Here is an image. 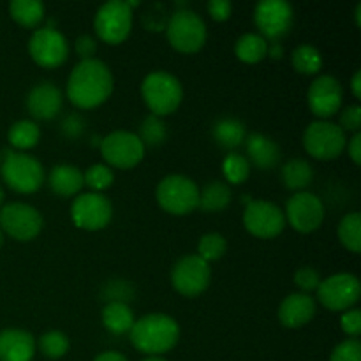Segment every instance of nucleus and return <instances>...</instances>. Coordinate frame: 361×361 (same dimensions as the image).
<instances>
[{
	"label": "nucleus",
	"instance_id": "nucleus-1",
	"mask_svg": "<svg viewBox=\"0 0 361 361\" xmlns=\"http://www.w3.org/2000/svg\"><path fill=\"white\" fill-rule=\"evenodd\" d=\"M115 80L102 60H80L67 80V99L80 109H92L106 102L111 95Z\"/></svg>",
	"mask_w": 361,
	"mask_h": 361
},
{
	"label": "nucleus",
	"instance_id": "nucleus-2",
	"mask_svg": "<svg viewBox=\"0 0 361 361\" xmlns=\"http://www.w3.org/2000/svg\"><path fill=\"white\" fill-rule=\"evenodd\" d=\"M129 338L143 355L161 356L178 344L180 326L168 314H148L134 321Z\"/></svg>",
	"mask_w": 361,
	"mask_h": 361
},
{
	"label": "nucleus",
	"instance_id": "nucleus-3",
	"mask_svg": "<svg viewBox=\"0 0 361 361\" xmlns=\"http://www.w3.org/2000/svg\"><path fill=\"white\" fill-rule=\"evenodd\" d=\"M141 97L155 116H168L180 108L183 87L175 74L168 71H154L141 83Z\"/></svg>",
	"mask_w": 361,
	"mask_h": 361
},
{
	"label": "nucleus",
	"instance_id": "nucleus-4",
	"mask_svg": "<svg viewBox=\"0 0 361 361\" xmlns=\"http://www.w3.org/2000/svg\"><path fill=\"white\" fill-rule=\"evenodd\" d=\"M0 175L6 185L14 192L32 194L44 183V168L41 162L25 152L7 150L0 162Z\"/></svg>",
	"mask_w": 361,
	"mask_h": 361
},
{
	"label": "nucleus",
	"instance_id": "nucleus-5",
	"mask_svg": "<svg viewBox=\"0 0 361 361\" xmlns=\"http://www.w3.org/2000/svg\"><path fill=\"white\" fill-rule=\"evenodd\" d=\"M159 207L171 215H189L200 207V187L185 175H168L155 189Z\"/></svg>",
	"mask_w": 361,
	"mask_h": 361
},
{
	"label": "nucleus",
	"instance_id": "nucleus-6",
	"mask_svg": "<svg viewBox=\"0 0 361 361\" xmlns=\"http://www.w3.org/2000/svg\"><path fill=\"white\" fill-rule=\"evenodd\" d=\"M168 41L176 51L196 53L204 46L208 37L203 18L190 9H178L171 14L166 27Z\"/></svg>",
	"mask_w": 361,
	"mask_h": 361
},
{
	"label": "nucleus",
	"instance_id": "nucleus-7",
	"mask_svg": "<svg viewBox=\"0 0 361 361\" xmlns=\"http://www.w3.org/2000/svg\"><path fill=\"white\" fill-rule=\"evenodd\" d=\"M137 2L126 0H109L99 7L94 18L95 34L108 44H122L133 28V7Z\"/></svg>",
	"mask_w": 361,
	"mask_h": 361
},
{
	"label": "nucleus",
	"instance_id": "nucleus-8",
	"mask_svg": "<svg viewBox=\"0 0 361 361\" xmlns=\"http://www.w3.org/2000/svg\"><path fill=\"white\" fill-rule=\"evenodd\" d=\"M303 147L310 157L319 161H334L341 157L348 147V136L338 127V123L330 120H314L303 133Z\"/></svg>",
	"mask_w": 361,
	"mask_h": 361
},
{
	"label": "nucleus",
	"instance_id": "nucleus-9",
	"mask_svg": "<svg viewBox=\"0 0 361 361\" xmlns=\"http://www.w3.org/2000/svg\"><path fill=\"white\" fill-rule=\"evenodd\" d=\"M145 150L137 134L130 130H113L101 141V155L109 168H136L143 161Z\"/></svg>",
	"mask_w": 361,
	"mask_h": 361
},
{
	"label": "nucleus",
	"instance_id": "nucleus-10",
	"mask_svg": "<svg viewBox=\"0 0 361 361\" xmlns=\"http://www.w3.org/2000/svg\"><path fill=\"white\" fill-rule=\"evenodd\" d=\"M41 212L27 203H9L0 208V229L18 242H30L42 231Z\"/></svg>",
	"mask_w": 361,
	"mask_h": 361
},
{
	"label": "nucleus",
	"instance_id": "nucleus-11",
	"mask_svg": "<svg viewBox=\"0 0 361 361\" xmlns=\"http://www.w3.org/2000/svg\"><path fill=\"white\" fill-rule=\"evenodd\" d=\"M295 20L293 6L286 0H261L254 9V23L259 35L270 42H279L289 34Z\"/></svg>",
	"mask_w": 361,
	"mask_h": 361
},
{
	"label": "nucleus",
	"instance_id": "nucleus-12",
	"mask_svg": "<svg viewBox=\"0 0 361 361\" xmlns=\"http://www.w3.org/2000/svg\"><path fill=\"white\" fill-rule=\"evenodd\" d=\"M361 295L360 279L353 274H335L321 281L317 298L331 312H345L358 303Z\"/></svg>",
	"mask_w": 361,
	"mask_h": 361
},
{
	"label": "nucleus",
	"instance_id": "nucleus-13",
	"mask_svg": "<svg viewBox=\"0 0 361 361\" xmlns=\"http://www.w3.org/2000/svg\"><path fill=\"white\" fill-rule=\"evenodd\" d=\"M113 204L104 194L83 192L71 204V219L74 226L85 231H101L111 222Z\"/></svg>",
	"mask_w": 361,
	"mask_h": 361
},
{
	"label": "nucleus",
	"instance_id": "nucleus-14",
	"mask_svg": "<svg viewBox=\"0 0 361 361\" xmlns=\"http://www.w3.org/2000/svg\"><path fill=\"white\" fill-rule=\"evenodd\" d=\"M286 224L284 210L271 201L252 200L243 212V226L256 238H275L284 231Z\"/></svg>",
	"mask_w": 361,
	"mask_h": 361
},
{
	"label": "nucleus",
	"instance_id": "nucleus-15",
	"mask_svg": "<svg viewBox=\"0 0 361 361\" xmlns=\"http://www.w3.org/2000/svg\"><path fill=\"white\" fill-rule=\"evenodd\" d=\"M212 270L210 264L201 259L197 254L183 256L175 263L171 270V284L176 293L187 298H196L207 291L210 286Z\"/></svg>",
	"mask_w": 361,
	"mask_h": 361
},
{
	"label": "nucleus",
	"instance_id": "nucleus-16",
	"mask_svg": "<svg viewBox=\"0 0 361 361\" xmlns=\"http://www.w3.org/2000/svg\"><path fill=\"white\" fill-rule=\"evenodd\" d=\"M28 53L37 66L55 69L62 66L69 56V42L66 35L56 28H37L28 41Z\"/></svg>",
	"mask_w": 361,
	"mask_h": 361
},
{
	"label": "nucleus",
	"instance_id": "nucleus-17",
	"mask_svg": "<svg viewBox=\"0 0 361 361\" xmlns=\"http://www.w3.org/2000/svg\"><path fill=\"white\" fill-rule=\"evenodd\" d=\"M286 222L298 233H312L324 221V204L316 194L303 190L295 192L286 203Z\"/></svg>",
	"mask_w": 361,
	"mask_h": 361
},
{
	"label": "nucleus",
	"instance_id": "nucleus-18",
	"mask_svg": "<svg viewBox=\"0 0 361 361\" xmlns=\"http://www.w3.org/2000/svg\"><path fill=\"white\" fill-rule=\"evenodd\" d=\"M342 90L341 81L331 74H321L310 83L307 92L309 108L319 120H328L342 108Z\"/></svg>",
	"mask_w": 361,
	"mask_h": 361
},
{
	"label": "nucleus",
	"instance_id": "nucleus-19",
	"mask_svg": "<svg viewBox=\"0 0 361 361\" xmlns=\"http://www.w3.org/2000/svg\"><path fill=\"white\" fill-rule=\"evenodd\" d=\"M63 94L51 81L35 85L27 95V109L34 120H51L62 111Z\"/></svg>",
	"mask_w": 361,
	"mask_h": 361
},
{
	"label": "nucleus",
	"instance_id": "nucleus-20",
	"mask_svg": "<svg viewBox=\"0 0 361 361\" xmlns=\"http://www.w3.org/2000/svg\"><path fill=\"white\" fill-rule=\"evenodd\" d=\"M316 300L305 293H291L279 307V321L282 326L298 330L309 324L316 316Z\"/></svg>",
	"mask_w": 361,
	"mask_h": 361
},
{
	"label": "nucleus",
	"instance_id": "nucleus-21",
	"mask_svg": "<svg viewBox=\"0 0 361 361\" xmlns=\"http://www.w3.org/2000/svg\"><path fill=\"white\" fill-rule=\"evenodd\" d=\"M34 335L18 328L0 331V361H32L35 355Z\"/></svg>",
	"mask_w": 361,
	"mask_h": 361
},
{
	"label": "nucleus",
	"instance_id": "nucleus-22",
	"mask_svg": "<svg viewBox=\"0 0 361 361\" xmlns=\"http://www.w3.org/2000/svg\"><path fill=\"white\" fill-rule=\"evenodd\" d=\"M245 148L247 155H249L247 157L249 164H254L256 168L264 169V171L275 168L281 161V147L267 134H249L245 137Z\"/></svg>",
	"mask_w": 361,
	"mask_h": 361
},
{
	"label": "nucleus",
	"instance_id": "nucleus-23",
	"mask_svg": "<svg viewBox=\"0 0 361 361\" xmlns=\"http://www.w3.org/2000/svg\"><path fill=\"white\" fill-rule=\"evenodd\" d=\"M48 185L60 197H73L85 187L83 173L73 164H56L48 176Z\"/></svg>",
	"mask_w": 361,
	"mask_h": 361
},
{
	"label": "nucleus",
	"instance_id": "nucleus-24",
	"mask_svg": "<svg viewBox=\"0 0 361 361\" xmlns=\"http://www.w3.org/2000/svg\"><path fill=\"white\" fill-rule=\"evenodd\" d=\"M212 134H214V140L219 147L224 148V150H235L240 145L245 143L247 129L238 118L224 116L214 123Z\"/></svg>",
	"mask_w": 361,
	"mask_h": 361
},
{
	"label": "nucleus",
	"instance_id": "nucleus-25",
	"mask_svg": "<svg viewBox=\"0 0 361 361\" xmlns=\"http://www.w3.org/2000/svg\"><path fill=\"white\" fill-rule=\"evenodd\" d=\"M281 178L286 189L293 192H303L314 182V169L303 159H291L282 166Z\"/></svg>",
	"mask_w": 361,
	"mask_h": 361
},
{
	"label": "nucleus",
	"instance_id": "nucleus-26",
	"mask_svg": "<svg viewBox=\"0 0 361 361\" xmlns=\"http://www.w3.org/2000/svg\"><path fill=\"white\" fill-rule=\"evenodd\" d=\"M134 321L133 310L123 302H109L102 309V324L113 335L129 334Z\"/></svg>",
	"mask_w": 361,
	"mask_h": 361
},
{
	"label": "nucleus",
	"instance_id": "nucleus-27",
	"mask_svg": "<svg viewBox=\"0 0 361 361\" xmlns=\"http://www.w3.org/2000/svg\"><path fill=\"white\" fill-rule=\"evenodd\" d=\"M231 187L226 182L214 180L203 189H200V207L203 212L208 214H217V212L226 210L231 203Z\"/></svg>",
	"mask_w": 361,
	"mask_h": 361
},
{
	"label": "nucleus",
	"instance_id": "nucleus-28",
	"mask_svg": "<svg viewBox=\"0 0 361 361\" xmlns=\"http://www.w3.org/2000/svg\"><path fill=\"white\" fill-rule=\"evenodd\" d=\"M11 18L25 28L39 27L44 20V4L41 0H13L9 4Z\"/></svg>",
	"mask_w": 361,
	"mask_h": 361
},
{
	"label": "nucleus",
	"instance_id": "nucleus-29",
	"mask_svg": "<svg viewBox=\"0 0 361 361\" xmlns=\"http://www.w3.org/2000/svg\"><path fill=\"white\" fill-rule=\"evenodd\" d=\"M268 51V41L261 37L259 34L254 32H247L242 37L236 41L235 44V55L243 63H257L261 60L267 59Z\"/></svg>",
	"mask_w": 361,
	"mask_h": 361
},
{
	"label": "nucleus",
	"instance_id": "nucleus-30",
	"mask_svg": "<svg viewBox=\"0 0 361 361\" xmlns=\"http://www.w3.org/2000/svg\"><path fill=\"white\" fill-rule=\"evenodd\" d=\"M7 140L16 150H30L41 140V129L34 120H18L9 127Z\"/></svg>",
	"mask_w": 361,
	"mask_h": 361
},
{
	"label": "nucleus",
	"instance_id": "nucleus-31",
	"mask_svg": "<svg viewBox=\"0 0 361 361\" xmlns=\"http://www.w3.org/2000/svg\"><path fill=\"white\" fill-rule=\"evenodd\" d=\"M338 240L351 252L358 254L361 250V215L360 212H351L344 215L338 222Z\"/></svg>",
	"mask_w": 361,
	"mask_h": 361
},
{
	"label": "nucleus",
	"instance_id": "nucleus-32",
	"mask_svg": "<svg viewBox=\"0 0 361 361\" xmlns=\"http://www.w3.org/2000/svg\"><path fill=\"white\" fill-rule=\"evenodd\" d=\"M293 67L300 74H317L323 67V55L312 44H300L291 55Z\"/></svg>",
	"mask_w": 361,
	"mask_h": 361
},
{
	"label": "nucleus",
	"instance_id": "nucleus-33",
	"mask_svg": "<svg viewBox=\"0 0 361 361\" xmlns=\"http://www.w3.org/2000/svg\"><path fill=\"white\" fill-rule=\"evenodd\" d=\"M222 173H224L226 182L233 183V185H240V183H243L249 178L250 164L245 155L231 152L222 161Z\"/></svg>",
	"mask_w": 361,
	"mask_h": 361
},
{
	"label": "nucleus",
	"instance_id": "nucleus-34",
	"mask_svg": "<svg viewBox=\"0 0 361 361\" xmlns=\"http://www.w3.org/2000/svg\"><path fill=\"white\" fill-rule=\"evenodd\" d=\"M166 136H168V129H166V123L162 122L161 116L148 115L147 118L141 122L140 134L137 137L141 140V143L147 147H159L166 141Z\"/></svg>",
	"mask_w": 361,
	"mask_h": 361
},
{
	"label": "nucleus",
	"instance_id": "nucleus-35",
	"mask_svg": "<svg viewBox=\"0 0 361 361\" xmlns=\"http://www.w3.org/2000/svg\"><path fill=\"white\" fill-rule=\"evenodd\" d=\"M39 351L49 360L62 358L69 351V338H67L66 334H62L59 330L46 331L39 338Z\"/></svg>",
	"mask_w": 361,
	"mask_h": 361
},
{
	"label": "nucleus",
	"instance_id": "nucleus-36",
	"mask_svg": "<svg viewBox=\"0 0 361 361\" xmlns=\"http://www.w3.org/2000/svg\"><path fill=\"white\" fill-rule=\"evenodd\" d=\"M226 250H228V242L221 233H207L201 236L200 243H197V256L207 261L208 264L212 261L221 259Z\"/></svg>",
	"mask_w": 361,
	"mask_h": 361
},
{
	"label": "nucleus",
	"instance_id": "nucleus-37",
	"mask_svg": "<svg viewBox=\"0 0 361 361\" xmlns=\"http://www.w3.org/2000/svg\"><path fill=\"white\" fill-rule=\"evenodd\" d=\"M83 182L90 189V192L102 194V190L109 189L113 185V182H115V173L106 164H92L83 173Z\"/></svg>",
	"mask_w": 361,
	"mask_h": 361
},
{
	"label": "nucleus",
	"instance_id": "nucleus-38",
	"mask_svg": "<svg viewBox=\"0 0 361 361\" xmlns=\"http://www.w3.org/2000/svg\"><path fill=\"white\" fill-rule=\"evenodd\" d=\"M321 281H323V279H321L319 271L312 267H302L298 268L295 274V284L298 286V288L302 289V293H305V295L317 291Z\"/></svg>",
	"mask_w": 361,
	"mask_h": 361
},
{
	"label": "nucleus",
	"instance_id": "nucleus-39",
	"mask_svg": "<svg viewBox=\"0 0 361 361\" xmlns=\"http://www.w3.org/2000/svg\"><path fill=\"white\" fill-rule=\"evenodd\" d=\"M330 361H361V344L358 338H345L331 351Z\"/></svg>",
	"mask_w": 361,
	"mask_h": 361
},
{
	"label": "nucleus",
	"instance_id": "nucleus-40",
	"mask_svg": "<svg viewBox=\"0 0 361 361\" xmlns=\"http://www.w3.org/2000/svg\"><path fill=\"white\" fill-rule=\"evenodd\" d=\"M344 133H360L361 127V108L358 104L348 106L341 113V123H338Z\"/></svg>",
	"mask_w": 361,
	"mask_h": 361
},
{
	"label": "nucleus",
	"instance_id": "nucleus-41",
	"mask_svg": "<svg viewBox=\"0 0 361 361\" xmlns=\"http://www.w3.org/2000/svg\"><path fill=\"white\" fill-rule=\"evenodd\" d=\"M341 326L345 335L351 338H356L361 334V312L358 309H351L342 312Z\"/></svg>",
	"mask_w": 361,
	"mask_h": 361
},
{
	"label": "nucleus",
	"instance_id": "nucleus-42",
	"mask_svg": "<svg viewBox=\"0 0 361 361\" xmlns=\"http://www.w3.org/2000/svg\"><path fill=\"white\" fill-rule=\"evenodd\" d=\"M85 130V118L80 113H71L62 120V133L67 137H78Z\"/></svg>",
	"mask_w": 361,
	"mask_h": 361
},
{
	"label": "nucleus",
	"instance_id": "nucleus-43",
	"mask_svg": "<svg viewBox=\"0 0 361 361\" xmlns=\"http://www.w3.org/2000/svg\"><path fill=\"white\" fill-rule=\"evenodd\" d=\"M207 9L215 21H226L231 16L233 4L229 0H210L207 4Z\"/></svg>",
	"mask_w": 361,
	"mask_h": 361
},
{
	"label": "nucleus",
	"instance_id": "nucleus-44",
	"mask_svg": "<svg viewBox=\"0 0 361 361\" xmlns=\"http://www.w3.org/2000/svg\"><path fill=\"white\" fill-rule=\"evenodd\" d=\"M74 49L81 56V60L94 59L95 51H97V41L92 35H80L74 41Z\"/></svg>",
	"mask_w": 361,
	"mask_h": 361
},
{
	"label": "nucleus",
	"instance_id": "nucleus-45",
	"mask_svg": "<svg viewBox=\"0 0 361 361\" xmlns=\"http://www.w3.org/2000/svg\"><path fill=\"white\" fill-rule=\"evenodd\" d=\"M348 154L355 164H361V134L356 133L348 143Z\"/></svg>",
	"mask_w": 361,
	"mask_h": 361
},
{
	"label": "nucleus",
	"instance_id": "nucleus-46",
	"mask_svg": "<svg viewBox=\"0 0 361 361\" xmlns=\"http://www.w3.org/2000/svg\"><path fill=\"white\" fill-rule=\"evenodd\" d=\"M267 56H271V59L279 60L284 56V48H282L281 42H268V51Z\"/></svg>",
	"mask_w": 361,
	"mask_h": 361
},
{
	"label": "nucleus",
	"instance_id": "nucleus-47",
	"mask_svg": "<svg viewBox=\"0 0 361 361\" xmlns=\"http://www.w3.org/2000/svg\"><path fill=\"white\" fill-rule=\"evenodd\" d=\"M94 361H127V358L116 351H106L101 353Z\"/></svg>",
	"mask_w": 361,
	"mask_h": 361
},
{
	"label": "nucleus",
	"instance_id": "nucleus-48",
	"mask_svg": "<svg viewBox=\"0 0 361 361\" xmlns=\"http://www.w3.org/2000/svg\"><path fill=\"white\" fill-rule=\"evenodd\" d=\"M351 90H353V95H355L356 99L361 97V71H356L355 76H353Z\"/></svg>",
	"mask_w": 361,
	"mask_h": 361
},
{
	"label": "nucleus",
	"instance_id": "nucleus-49",
	"mask_svg": "<svg viewBox=\"0 0 361 361\" xmlns=\"http://www.w3.org/2000/svg\"><path fill=\"white\" fill-rule=\"evenodd\" d=\"M360 13H361V4L356 6V23L360 25Z\"/></svg>",
	"mask_w": 361,
	"mask_h": 361
},
{
	"label": "nucleus",
	"instance_id": "nucleus-50",
	"mask_svg": "<svg viewBox=\"0 0 361 361\" xmlns=\"http://www.w3.org/2000/svg\"><path fill=\"white\" fill-rule=\"evenodd\" d=\"M143 361H166V360L159 358V356H150V358H147V360H143Z\"/></svg>",
	"mask_w": 361,
	"mask_h": 361
},
{
	"label": "nucleus",
	"instance_id": "nucleus-51",
	"mask_svg": "<svg viewBox=\"0 0 361 361\" xmlns=\"http://www.w3.org/2000/svg\"><path fill=\"white\" fill-rule=\"evenodd\" d=\"M2 203H4V190L2 187H0V208H2Z\"/></svg>",
	"mask_w": 361,
	"mask_h": 361
},
{
	"label": "nucleus",
	"instance_id": "nucleus-52",
	"mask_svg": "<svg viewBox=\"0 0 361 361\" xmlns=\"http://www.w3.org/2000/svg\"><path fill=\"white\" fill-rule=\"evenodd\" d=\"M4 245V233H2V229H0V247Z\"/></svg>",
	"mask_w": 361,
	"mask_h": 361
},
{
	"label": "nucleus",
	"instance_id": "nucleus-53",
	"mask_svg": "<svg viewBox=\"0 0 361 361\" xmlns=\"http://www.w3.org/2000/svg\"><path fill=\"white\" fill-rule=\"evenodd\" d=\"M0 162H2V154H0Z\"/></svg>",
	"mask_w": 361,
	"mask_h": 361
}]
</instances>
